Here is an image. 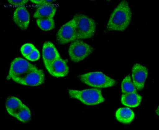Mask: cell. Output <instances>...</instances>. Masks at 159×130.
Returning <instances> with one entry per match:
<instances>
[{
  "mask_svg": "<svg viewBox=\"0 0 159 130\" xmlns=\"http://www.w3.org/2000/svg\"><path fill=\"white\" fill-rule=\"evenodd\" d=\"M45 80V75L42 70L37 69L30 71L21 78L15 80V82L21 84L35 86L42 84Z\"/></svg>",
  "mask_w": 159,
  "mask_h": 130,
  "instance_id": "ba28073f",
  "label": "cell"
},
{
  "mask_svg": "<svg viewBox=\"0 0 159 130\" xmlns=\"http://www.w3.org/2000/svg\"><path fill=\"white\" fill-rule=\"evenodd\" d=\"M23 104H24L18 98L11 97L8 98L7 101V110L10 115L15 117Z\"/></svg>",
  "mask_w": 159,
  "mask_h": 130,
  "instance_id": "2e32d148",
  "label": "cell"
},
{
  "mask_svg": "<svg viewBox=\"0 0 159 130\" xmlns=\"http://www.w3.org/2000/svg\"><path fill=\"white\" fill-rule=\"evenodd\" d=\"M13 20L20 29H26L29 26L30 15L26 7H18L14 12Z\"/></svg>",
  "mask_w": 159,
  "mask_h": 130,
  "instance_id": "8fae6325",
  "label": "cell"
},
{
  "mask_svg": "<svg viewBox=\"0 0 159 130\" xmlns=\"http://www.w3.org/2000/svg\"><path fill=\"white\" fill-rule=\"evenodd\" d=\"M56 40L61 45H65L77 40L75 22L74 18L63 25L56 34Z\"/></svg>",
  "mask_w": 159,
  "mask_h": 130,
  "instance_id": "52a82bcc",
  "label": "cell"
},
{
  "mask_svg": "<svg viewBox=\"0 0 159 130\" xmlns=\"http://www.w3.org/2000/svg\"><path fill=\"white\" fill-rule=\"evenodd\" d=\"M36 22L39 28L43 31H49L55 28V21L53 18L37 19Z\"/></svg>",
  "mask_w": 159,
  "mask_h": 130,
  "instance_id": "e0dca14e",
  "label": "cell"
},
{
  "mask_svg": "<svg viewBox=\"0 0 159 130\" xmlns=\"http://www.w3.org/2000/svg\"><path fill=\"white\" fill-rule=\"evenodd\" d=\"M37 68L27 60L21 58H16L11 63L7 79V80L11 79L15 81L23 77L30 71Z\"/></svg>",
  "mask_w": 159,
  "mask_h": 130,
  "instance_id": "8992f818",
  "label": "cell"
},
{
  "mask_svg": "<svg viewBox=\"0 0 159 130\" xmlns=\"http://www.w3.org/2000/svg\"><path fill=\"white\" fill-rule=\"evenodd\" d=\"M115 116L118 121L123 124H128L130 123L134 119L135 114L130 109L122 108L117 110Z\"/></svg>",
  "mask_w": 159,
  "mask_h": 130,
  "instance_id": "9a60e30c",
  "label": "cell"
},
{
  "mask_svg": "<svg viewBox=\"0 0 159 130\" xmlns=\"http://www.w3.org/2000/svg\"><path fill=\"white\" fill-rule=\"evenodd\" d=\"M43 57L46 68L49 67L55 60L61 58L54 45L50 42H45L43 44Z\"/></svg>",
  "mask_w": 159,
  "mask_h": 130,
  "instance_id": "30bf717a",
  "label": "cell"
},
{
  "mask_svg": "<svg viewBox=\"0 0 159 130\" xmlns=\"http://www.w3.org/2000/svg\"><path fill=\"white\" fill-rule=\"evenodd\" d=\"M94 50L91 45L83 41L77 39L71 42L68 53L71 60L75 63H78L88 57Z\"/></svg>",
  "mask_w": 159,
  "mask_h": 130,
  "instance_id": "5b68a950",
  "label": "cell"
},
{
  "mask_svg": "<svg viewBox=\"0 0 159 130\" xmlns=\"http://www.w3.org/2000/svg\"><path fill=\"white\" fill-rule=\"evenodd\" d=\"M82 82L94 88H104L115 86L116 81L99 72H89L79 76Z\"/></svg>",
  "mask_w": 159,
  "mask_h": 130,
  "instance_id": "277c9868",
  "label": "cell"
},
{
  "mask_svg": "<svg viewBox=\"0 0 159 130\" xmlns=\"http://www.w3.org/2000/svg\"><path fill=\"white\" fill-rule=\"evenodd\" d=\"M34 46L31 43H27L23 45L20 48V52L25 58L29 55L35 49Z\"/></svg>",
  "mask_w": 159,
  "mask_h": 130,
  "instance_id": "ffe728a7",
  "label": "cell"
},
{
  "mask_svg": "<svg viewBox=\"0 0 159 130\" xmlns=\"http://www.w3.org/2000/svg\"><path fill=\"white\" fill-rule=\"evenodd\" d=\"M121 90L123 93H137L136 88L129 75L125 77L121 84Z\"/></svg>",
  "mask_w": 159,
  "mask_h": 130,
  "instance_id": "ac0fdd59",
  "label": "cell"
},
{
  "mask_svg": "<svg viewBox=\"0 0 159 130\" xmlns=\"http://www.w3.org/2000/svg\"><path fill=\"white\" fill-rule=\"evenodd\" d=\"M47 69L51 75L56 77L67 76L69 70L67 63L61 57L54 61Z\"/></svg>",
  "mask_w": 159,
  "mask_h": 130,
  "instance_id": "7c38bea8",
  "label": "cell"
},
{
  "mask_svg": "<svg viewBox=\"0 0 159 130\" xmlns=\"http://www.w3.org/2000/svg\"><path fill=\"white\" fill-rule=\"evenodd\" d=\"M142 99V96L136 93H127L122 94L121 102L124 106L135 108L140 105Z\"/></svg>",
  "mask_w": 159,
  "mask_h": 130,
  "instance_id": "5bb4252c",
  "label": "cell"
},
{
  "mask_svg": "<svg viewBox=\"0 0 159 130\" xmlns=\"http://www.w3.org/2000/svg\"><path fill=\"white\" fill-rule=\"evenodd\" d=\"M30 1L36 4L38 6L47 4L52 3L54 2L53 1Z\"/></svg>",
  "mask_w": 159,
  "mask_h": 130,
  "instance_id": "603a6c76",
  "label": "cell"
},
{
  "mask_svg": "<svg viewBox=\"0 0 159 130\" xmlns=\"http://www.w3.org/2000/svg\"><path fill=\"white\" fill-rule=\"evenodd\" d=\"M132 13L128 2L122 1L113 11L107 23L109 31H123L130 24Z\"/></svg>",
  "mask_w": 159,
  "mask_h": 130,
  "instance_id": "6da1fadb",
  "label": "cell"
},
{
  "mask_svg": "<svg viewBox=\"0 0 159 130\" xmlns=\"http://www.w3.org/2000/svg\"><path fill=\"white\" fill-rule=\"evenodd\" d=\"M156 114H157L158 115H159V108H158H158L157 109H156Z\"/></svg>",
  "mask_w": 159,
  "mask_h": 130,
  "instance_id": "cb8c5ba5",
  "label": "cell"
},
{
  "mask_svg": "<svg viewBox=\"0 0 159 130\" xmlns=\"http://www.w3.org/2000/svg\"><path fill=\"white\" fill-rule=\"evenodd\" d=\"M40 57V54L39 50L36 48L29 55H28L25 58L28 60L34 62V61L39 60Z\"/></svg>",
  "mask_w": 159,
  "mask_h": 130,
  "instance_id": "44dd1931",
  "label": "cell"
},
{
  "mask_svg": "<svg viewBox=\"0 0 159 130\" xmlns=\"http://www.w3.org/2000/svg\"><path fill=\"white\" fill-rule=\"evenodd\" d=\"M57 11L54 4L48 3L38 6L33 17L35 19L53 18Z\"/></svg>",
  "mask_w": 159,
  "mask_h": 130,
  "instance_id": "4fadbf2b",
  "label": "cell"
},
{
  "mask_svg": "<svg viewBox=\"0 0 159 130\" xmlns=\"http://www.w3.org/2000/svg\"><path fill=\"white\" fill-rule=\"evenodd\" d=\"M28 2V1H8L9 3L10 4L18 7L24 6Z\"/></svg>",
  "mask_w": 159,
  "mask_h": 130,
  "instance_id": "7402d4cb",
  "label": "cell"
},
{
  "mask_svg": "<svg viewBox=\"0 0 159 130\" xmlns=\"http://www.w3.org/2000/svg\"><path fill=\"white\" fill-rule=\"evenodd\" d=\"M15 118L23 122H26L29 121L31 118V114L29 108L24 104H23L21 108L18 112Z\"/></svg>",
  "mask_w": 159,
  "mask_h": 130,
  "instance_id": "d6986e66",
  "label": "cell"
},
{
  "mask_svg": "<svg viewBox=\"0 0 159 130\" xmlns=\"http://www.w3.org/2000/svg\"><path fill=\"white\" fill-rule=\"evenodd\" d=\"M73 18L75 22L77 39H89L93 36L96 28L94 20L81 14H76Z\"/></svg>",
  "mask_w": 159,
  "mask_h": 130,
  "instance_id": "7a4b0ae2",
  "label": "cell"
},
{
  "mask_svg": "<svg viewBox=\"0 0 159 130\" xmlns=\"http://www.w3.org/2000/svg\"><path fill=\"white\" fill-rule=\"evenodd\" d=\"M69 94L71 98L78 99L87 105H96L105 101L101 90L96 88L81 91L70 90Z\"/></svg>",
  "mask_w": 159,
  "mask_h": 130,
  "instance_id": "3957f363",
  "label": "cell"
},
{
  "mask_svg": "<svg viewBox=\"0 0 159 130\" xmlns=\"http://www.w3.org/2000/svg\"><path fill=\"white\" fill-rule=\"evenodd\" d=\"M132 77L133 84L138 90L141 91L144 88L148 74L147 67L139 63H136L132 68Z\"/></svg>",
  "mask_w": 159,
  "mask_h": 130,
  "instance_id": "9c48e42d",
  "label": "cell"
}]
</instances>
